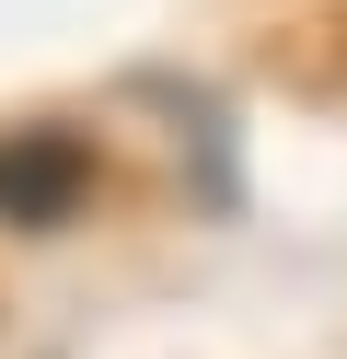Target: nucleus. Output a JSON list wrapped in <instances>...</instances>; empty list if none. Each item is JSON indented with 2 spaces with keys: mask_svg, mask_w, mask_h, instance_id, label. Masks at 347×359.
I'll return each mask as SVG.
<instances>
[{
  "mask_svg": "<svg viewBox=\"0 0 347 359\" xmlns=\"http://www.w3.org/2000/svg\"><path fill=\"white\" fill-rule=\"evenodd\" d=\"M81 197H93V151L69 140V128H12V140H0V220L46 232V220H69Z\"/></svg>",
  "mask_w": 347,
  "mask_h": 359,
  "instance_id": "1",
  "label": "nucleus"
}]
</instances>
